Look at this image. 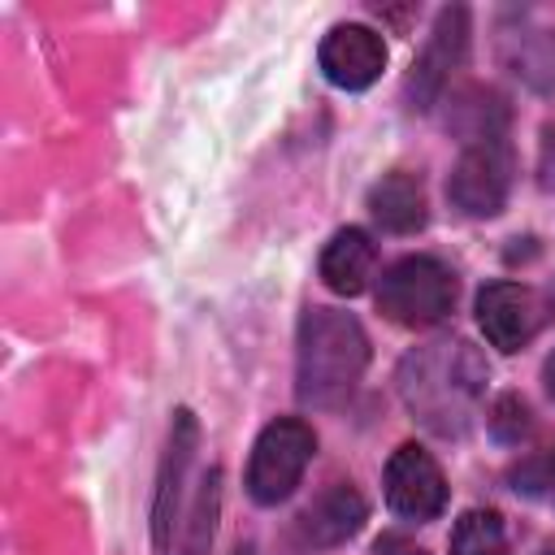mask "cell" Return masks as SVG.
<instances>
[{"mask_svg":"<svg viewBox=\"0 0 555 555\" xmlns=\"http://www.w3.org/2000/svg\"><path fill=\"white\" fill-rule=\"evenodd\" d=\"M217 499H221V473L208 468L204 481H199V494L191 503V525H186L182 555H208L212 533H217Z\"/></svg>","mask_w":555,"mask_h":555,"instance_id":"15","label":"cell"},{"mask_svg":"<svg viewBox=\"0 0 555 555\" xmlns=\"http://www.w3.org/2000/svg\"><path fill=\"white\" fill-rule=\"evenodd\" d=\"M464 48H468V13L460 4L442 9L434 30H429V43L421 48V56L403 82L408 108H429L442 95V87L451 82V69L464 61Z\"/></svg>","mask_w":555,"mask_h":555,"instance_id":"6","label":"cell"},{"mask_svg":"<svg viewBox=\"0 0 555 555\" xmlns=\"http://www.w3.org/2000/svg\"><path fill=\"white\" fill-rule=\"evenodd\" d=\"M377 308L408 330L438 325L455 308V278L434 256H403L377 282Z\"/></svg>","mask_w":555,"mask_h":555,"instance_id":"3","label":"cell"},{"mask_svg":"<svg viewBox=\"0 0 555 555\" xmlns=\"http://www.w3.org/2000/svg\"><path fill=\"white\" fill-rule=\"evenodd\" d=\"M546 308H551V317H555V282L546 286Z\"/></svg>","mask_w":555,"mask_h":555,"instance_id":"20","label":"cell"},{"mask_svg":"<svg viewBox=\"0 0 555 555\" xmlns=\"http://www.w3.org/2000/svg\"><path fill=\"white\" fill-rule=\"evenodd\" d=\"M377 555H425L412 538H399V533H382L377 538Z\"/></svg>","mask_w":555,"mask_h":555,"instance_id":"18","label":"cell"},{"mask_svg":"<svg viewBox=\"0 0 555 555\" xmlns=\"http://www.w3.org/2000/svg\"><path fill=\"white\" fill-rule=\"evenodd\" d=\"M490 429H494L499 442H520V438L529 434V408H525L516 395L494 399V408H490Z\"/></svg>","mask_w":555,"mask_h":555,"instance_id":"16","label":"cell"},{"mask_svg":"<svg viewBox=\"0 0 555 555\" xmlns=\"http://www.w3.org/2000/svg\"><path fill=\"white\" fill-rule=\"evenodd\" d=\"M477 321L486 330V338L499 347V351H520L533 334H538V299L529 286H516V282H490L481 295H477Z\"/></svg>","mask_w":555,"mask_h":555,"instance_id":"10","label":"cell"},{"mask_svg":"<svg viewBox=\"0 0 555 555\" xmlns=\"http://www.w3.org/2000/svg\"><path fill=\"white\" fill-rule=\"evenodd\" d=\"M317 451V438L304 421H273L260 429L256 447H251V464H247V494L264 507L291 499V490L299 486L308 460Z\"/></svg>","mask_w":555,"mask_h":555,"instance_id":"4","label":"cell"},{"mask_svg":"<svg viewBox=\"0 0 555 555\" xmlns=\"http://www.w3.org/2000/svg\"><path fill=\"white\" fill-rule=\"evenodd\" d=\"M386 65V43L377 30L369 26H334L321 43V74L343 87V91H360L369 87Z\"/></svg>","mask_w":555,"mask_h":555,"instance_id":"9","label":"cell"},{"mask_svg":"<svg viewBox=\"0 0 555 555\" xmlns=\"http://www.w3.org/2000/svg\"><path fill=\"white\" fill-rule=\"evenodd\" d=\"M369 364V338L351 312L308 308L299 321L295 390L308 408H338L351 399Z\"/></svg>","mask_w":555,"mask_h":555,"instance_id":"2","label":"cell"},{"mask_svg":"<svg viewBox=\"0 0 555 555\" xmlns=\"http://www.w3.org/2000/svg\"><path fill=\"white\" fill-rule=\"evenodd\" d=\"M195 442H199V425L186 408H178L173 425H169V447H165V460H160V473H156V503H152V542H156V551H169V542H173V520H178L186 468L195 460Z\"/></svg>","mask_w":555,"mask_h":555,"instance_id":"8","label":"cell"},{"mask_svg":"<svg viewBox=\"0 0 555 555\" xmlns=\"http://www.w3.org/2000/svg\"><path fill=\"white\" fill-rule=\"evenodd\" d=\"M507 191H512V152H507V143L490 139V143L464 147V156L455 160L451 182H447L451 204L468 217H494L507 204Z\"/></svg>","mask_w":555,"mask_h":555,"instance_id":"5","label":"cell"},{"mask_svg":"<svg viewBox=\"0 0 555 555\" xmlns=\"http://www.w3.org/2000/svg\"><path fill=\"white\" fill-rule=\"evenodd\" d=\"M542 382H546V390L555 395V351L546 356V364H542Z\"/></svg>","mask_w":555,"mask_h":555,"instance_id":"19","label":"cell"},{"mask_svg":"<svg viewBox=\"0 0 555 555\" xmlns=\"http://www.w3.org/2000/svg\"><path fill=\"white\" fill-rule=\"evenodd\" d=\"M538 182L555 191V121L542 130V143H538Z\"/></svg>","mask_w":555,"mask_h":555,"instance_id":"17","label":"cell"},{"mask_svg":"<svg viewBox=\"0 0 555 555\" xmlns=\"http://www.w3.org/2000/svg\"><path fill=\"white\" fill-rule=\"evenodd\" d=\"M386 503L403 520H434L447 507L442 468L416 442H408V447H399L390 455V464H386Z\"/></svg>","mask_w":555,"mask_h":555,"instance_id":"7","label":"cell"},{"mask_svg":"<svg viewBox=\"0 0 555 555\" xmlns=\"http://www.w3.org/2000/svg\"><path fill=\"white\" fill-rule=\"evenodd\" d=\"M377 247L364 230H338L321 251V282L334 295H360L373 278Z\"/></svg>","mask_w":555,"mask_h":555,"instance_id":"12","label":"cell"},{"mask_svg":"<svg viewBox=\"0 0 555 555\" xmlns=\"http://www.w3.org/2000/svg\"><path fill=\"white\" fill-rule=\"evenodd\" d=\"M364 516H369V503L360 499V490L347 486V481H338V486H330L325 494H317L304 507L295 533H299L304 546H338L351 533H360Z\"/></svg>","mask_w":555,"mask_h":555,"instance_id":"11","label":"cell"},{"mask_svg":"<svg viewBox=\"0 0 555 555\" xmlns=\"http://www.w3.org/2000/svg\"><path fill=\"white\" fill-rule=\"evenodd\" d=\"M542 555H555V546H546V551H542Z\"/></svg>","mask_w":555,"mask_h":555,"instance_id":"21","label":"cell"},{"mask_svg":"<svg viewBox=\"0 0 555 555\" xmlns=\"http://www.w3.org/2000/svg\"><path fill=\"white\" fill-rule=\"evenodd\" d=\"M399 395L408 412L434 434H464L486 395V364L468 343H429L403 360Z\"/></svg>","mask_w":555,"mask_h":555,"instance_id":"1","label":"cell"},{"mask_svg":"<svg viewBox=\"0 0 555 555\" xmlns=\"http://www.w3.org/2000/svg\"><path fill=\"white\" fill-rule=\"evenodd\" d=\"M369 208L382 221V230L390 234H412L425 225L429 208H425V186L416 173H386L373 191H369Z\"/></svg>","mask_w":555,"mask_h":555,"instance_id":"13","label":"cell"},{"mask_svg":"<svg viewBox=\"0 0 555 555\" xmlns=\"http://www.w3.org/2000/svg\"><path fill=\"white\" fill-rule=\"evenodd\" d=\"M451 555H507V533L499 512L473 507L451 529Z\"/></svg>","mask_w":555,"mask_h":555,"instance_id":"14","label":"cell"}]
</instances>
